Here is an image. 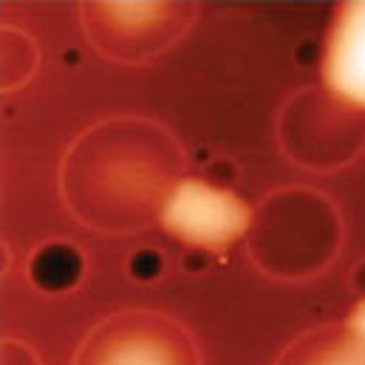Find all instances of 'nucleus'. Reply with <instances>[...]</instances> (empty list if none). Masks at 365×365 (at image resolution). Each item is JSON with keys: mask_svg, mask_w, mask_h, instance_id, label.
I'll return each instance as SVG.
<instances>
[{"mask_svg": "<svg viewBox=\"0 0 365 365\" xmlns=\"http://www.w3.org/2000/svg\"><path fill=\"white\" fill-rule=\"evenodd\" d=\"M346 326L360 337L365 343V297H360V303L351 309V314H349V320H346Z\"/></svg>", "mask_w": 365, "mask_h": 365, "instance_id": "nucleus-13", "label": "nucleus"}, {"mask_svg": "<svg viewBox=\"0 0 365 365\" xmlns=\"http://www.w3.org/2000/svg\"><path fill=\"white\" fill-rule=\"evenodd\" d=\"M71 365H201V349L176 317L125 309L93 326Z\"/></svg>", "mask_w": 365, "mask_h": 365, "instance_id": "nucleus-5", "label": "nucleus"}, {"mask_svg": "<svg viewBox=\"0 0 365 365\" xmlns=\"http://www.w3.org/2000/svg\"><path fill=\"white\" fill-rule=\"evenodd\" d=\"M351 289L365 297V261H360L357 267H354V272H351Z\"/></svg>", "mask_w": 365, "mask_h": 365, "instance_id": "nucleus-14", "label": "nucleus"}, {"mask_svg": "<svg viewBox=\"0 0 365 365\" xmlns=\"http://www.w3.org/2000/svg\"><path fill=\"white\" fill-rule=\"evenodd\" d=\"M244 241L250 261L267 277L300 283L314 280L337 261L346 241V221L326 192L280 187L252 210Z\"/></svg>", "mask_w": 365, "mask_h": 365, "instance_id": "nucleus-2", "label": "nucleus"}, {"mask_svg": "<svg viewBox=\"0 0 365 365\" xmlns=\"http://www.w3.org/2000/svg\"><path fill=\"white\" fill-rule=\"evenodd\" d=\"M165 255L153 247H145V250H136L130 258H128V274L130 280L136 283H156L162 274H165Z\"/></svg>", "mask_w": 365, "mask_h": 365, "instance_id": "nucleus-11", "label": "nucleus"}, {"mask_svg": "<svg viewBox=\"0 0 365 365\" xmlns=\"http://www.w3.org/2000/svg\"><path fill=\"white\" fill-rule=\"evenodd\" d=\"M187 179L182 142L148 116H108L68 148L60 192L88 230L130 235L159 221L170 192Z\"/></svg>", "mask_w": 365, "mask_h": 365, "instance_id": "nucleus-1", "label": "nucleus"}, {"mask_svg": "<svg viewBox=\"0 0 365 365\" xmlns=\"http://www.w3.org/2000/svg\"><path fill=\"white\" fill-rule=\"evenodd\" d=\"M323 88L365 113V3H343L323 46Z\"/></svg>", "mask_w": 365, "mask_h": 365, "instance_id": "nucleus-7", "label": "nucleus"}, {"mask_svg": "<svg viewBox=\"0 0 365 365\" xmlns=\"http://www.w3.org/2000/svg\"><path fill=\"white\" fill-rule=\"evenodd\" d=\"M274 365H365V343L346 323H326L292 340Z\"/></svg>", "mask_w": 365, "mask_h": 365, "instance_id": "nucleus-8", "label": "nucleus"}, {"mask_svg": "<svg viewBox=\"0 0 365 365\" xmlns=\"http://www.w3.org/2000/svg\"><path fill=\"white\" fill-rule=\"evenodd\" d=\"M198 17L195 3H83L80 20L108 60L136 66L170 51Z\"/></svg>", "mask_w": 365, "mask_h": 365, "instance_id": "nucleus-4", "label": "nucleus"}, {"mask_svg": "<svg viewBox=\"0 0 365 365\" xmlns=\"http://www.w3.org/2000/svg\"><path fill=\"white\" fill-rule=\"evenodd\" d=\"M37 46L29 34L17 29H3V88L14 91L17 86L29 83L37 68Z\"/></svg>", "mask_w": 365, "mask_h": 365, "instance_id": "nucleus-10", "label": "nucleus"}, {"mask_svg": "<svg viewBox=\"0 0 365 365\" xmlns=\"http://www.w3.org/2000/svg\"><path fill=\"white\" fill-rule=\"evenodd\" d=\"M3 365H40L31 346L20 340H3Z\"/></svg>", "mask_w": 365, "mask_h": 365, "instance_id": "nucleus-12", "label": "nucleus"}, {"mask_svg": "<svg viewBox=\"0 0 365 365\" xmlns=\"http://www.w3.org/2000/svg\"><path fill=\"white\" fill-rule=\"evenodd\" d=\"M86 269H88L86 252L77 244L63 241V238L40 244L29 258V280H31V286L37 292H43V294H51V297L74 292L83 283Z\"/></svg>", "mask_w": 365, "mask_h": 365, "instance_id": "nucleus-9", "label": "nucleus"}, {"mask_svg": "<svg viewBox=\"0 0 365 365\" xmlns=\"http://www.w3.org/2000/svg\"><path fill=\"white\" fill-rule=\"evenodd\" d=\"M277 142L292 165L331 173L365 150V113L337 99L329 88L294 91L277 113Z\"/></svg>", "mask_w": 365, "mask_h": 365, "instance_id": "nucleus-3", "label": "nucleus"}, {"mask_svg": "<svg viewBox=\"0 0 365 365\" xmlns=\"http://www.w3.org/2000/svg\"><path fill=\"white\" fill-rule=\"evenodd\" d=\"M252 207L230 187L207 179H184L168 198L159 224L170 238L192 247V252L224 255L247 238Z\"/></svg>", "mask_w": 365, "mask_h": 365, "instance_id": "nucleus-6", "label": "nucleus"}]
</instances>
